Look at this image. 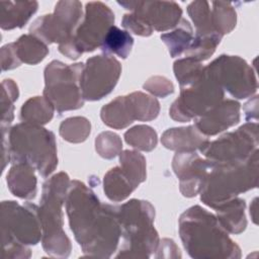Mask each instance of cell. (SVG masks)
Here are the masks:
<instances>
[{"mask_svg":"<svg viewBox=\"0 0 259 259\" xmlns=\"http://www.w3.org/2000/svg\"><path fill=\"white\" fill-rule=\"evenodd\" d=\"M18 88L16 83L11 79H6L2 82V96H1V128L2 131H9V125L13 120L14 101L18 98Z\"/></svg>","mask_w":259,"mask_h":259,"instance_id":"obj_35","label":"cell"},{"mask_svg":"<svg viewBox=\"0 0 259 259\" xmlns=\"http://www.w3.org/2000/svg\"><path fill=\"white\" fill-rule=\"evenodd\" d=\"M173 69L180 87L185 88L190 86L200 76L204 66L192 58L185 57L184 59L177 60L174 63Z\"/></svg>","mask_w":259,"mask_h":259,"instance_id":"obj_36","label":"cell"},{"mask_svg":"<svg viewBox=\"0 0 259 259\" xmlns=\"http://www.w3.org/2000/svg\"><path fill=\"white\" fill-rule=\"evenodd\" d=\"M121 73L119 62L110 55L94 56L84 65L80 87L85 100L95 101L108 95Z\"/></svg>","mask_w":259,"mask_h":259,"instance_id":"obj_14","label":"cell"},{"mask_svg":"<svg viewBox=\"0 0 259 259\" xmlns=\"http://www.w3.org/2000/svg\"><path fill=\"white\" fill-rule=\"evenodd\" d=\"M12 46L20 63L35 65L49 54L47 44L32 34L21 35L15 42H12Z\"/></svg>","mask_w":259,"mask_h":259,"instance_id":"obj_24","label":"cell"},{"mask_svg":"<svg viewBox=\"0 0 259 259\" xmlns=\"http://www.w3.org/2000/svg\"><path fill=\"white\" fill-rule=\"evenodd\" d=\"M119 163L120 167L131 176L138 186L146 180V159L141 153L124 150L119 154Z\"/></svg>","mask_w":259,"mask_h":259,"instance_id":"obj_34","label":"cell"},{"mask_svg":"<svg viewBox=\"0 0 259 259\" xmlns=\"http://www.w3.org/2000/svg\"><path fill=\"white\" fill-rule=\"evenodd\" d=\"M125 142L135 149L150 152L157 146V133L149 125H136L124 134Z\"/></svg>","mask_w":259,"mask_h":259,"instance_id":"obj_32","label":"cell"},{"mask_svg":"<svg viewBox=\"0 0 259 259\" xmlns=\"http://www.w3.org/2000/svg\"><path fill=\"white\" fill-rule=\"evenodd\" d=\"M82 19V3L79 1H59L52 14L36 18L30 28V34L44 42H58L59 46L70 41Z\"/></svg>","mask_w":259,"mask_h":259,"instance_id":"obj_11","label":"cell"},{"mask_svg":"<svg viewBox=\"0 0 259 259\" xmlns=\"http://www.w3.org/2000/svg\"><path fill=\"white\" fill-rule=\"evenodd\" d=\"M117 3L139 15L157 31L173 28L182 16L181 7L174 1H118Z\"/></svg>","mask_w":259,"mask_h":259,"instance_id":"obj_16","label":"cell"},{"mask_svg":"<svg viewBox=\"0 0 259 259\" xmlns=\"http://www.w3.org/2000/svg\"><path fill=\"white\" fill-rule=\"evenodd\" d=\"M161 142L169 150L176 152H195L196 150H200L208 140L195 125H188L165 131L162 135Z\"/></svg>","mask_w":259,"mask_h":259,"instance_id":"obj_18","label":"cell"},{"mask_svg":"<svg viewBox=\"0 0 259 259\" xmlns=\"http://www.w3.org/2000/svg\"><path fill=\"white\" fill-rule=\"evenodd\" d=\"M211 162L202 159L195 152H177L173 158L172 168L179 179V188L186 197L200 193L209 173Z\"/></svg>","mask_w":259,"mask_h":259,"instance_id":"obj_15","label":"cell"},{"mask_svg":"<svg viewBox=\"0 0 259 259\" xmlns=\"http://www.w3.org/2000/svg\"><path fill=\"white\" fill-rule=\"evenodd\" d=\"M71 185L68 174L60 172L44 183L40 204L37 208L41 223L44 250L53 257L66 258L71 253V242L63 226L62 206Z\"/></svg>","mask_w":259,"mask_h":259,"instance_id":"obj_5","label":"cell"},{"mask_svg":"<svg viewBox=\"0 0 259 259\" xmlns=\"http://www.w3.org/2000/svg\"><path fill=\"white\" fill-rule=\"evenodd\" d=\"M34 168L26 162L13 163L7 173V185L11 193L19 198L32 199L36 195Z\"/></svg>","mask_w":259,"mask_h":259,"instance_id":"obj_19","label":"cell"},{"mask_svg":"<svg viewBox=\"0 0 259 259\" xmlns=\"http://www.w3.org/2000/svg\"><path fill=\"white\" fill-rule=\"evenodd\" d=\"M21 63L17 59L12 44H8L1 49V67L3 71L18 67Z\"/></svg>","mask_w":259,"mask_h":259,"instance_id":"obj_40","label":"cell"},{"mask_svg":"<svg viewBox=\"0 0 259 259\" xmlns=\"http://www.w3.org/2000/svg\"><path fill=\"white\" fill-rule=\"evenodd\" d=\"M134 45V38L126 30H121L115 25H112L102 44H101V51L105 55H116L121 59H125L133 48Z\"/></svg>","mask_w":259,"mask_h":259,"instance_id":"obj_27","label":"cell"},{"mask_svg":"<svg viewBox=\"0 0 259 259\" xmlns=\"http://www.w3.org/2000/svg\"><path fill=\"white\" fill-rule=\"evenodd\" d=\"M0 5V25L2 29L6 30L22 27L38 7L36 1H1Z\"/></svg>","mask_w":259,"mask_h":259,"instance_id":"obj_20","label":"cell"},{"mask_svg":"<svg viewBox=\"0 0 259 259\" xmlns=\"http://www.w3.org/2000/svg\"><path fill=\"white\" fill-rule=\"evenodd\" d=\"M83 68L82 63L66 65L60 61H53L46 67L44 96L59 113L83 106L85 99L80 87Z\"/></svg>","mask_w":259,"mask_h":259,"instance_id":"obj_8","label":"cell"},{"mask_svg":"<svg viewBox=\"0 0 259 259\" xmlns=\"http://www.w3.org/2000/svg\"><path fill=\"white\" fill-rule=\"evenodd\" d=\"M127 96L131 100L136 120L148 121L158 116L160 103L155 97L140 91L133 92Z\"/></svg>","mask_w":259,"mask_h":259,"instance_id":"obj_29","label":"cell"},{"mask_svg":"<svg viewBox=\"0 0 259 259\" xmlns=\"http://www.w3.org/2000/svg\"><path fill=\"white\" fill-rule=\"evenodd\" d=\"M240 103L233 99L220 104L195 119L194 125L206 137L218 135L240 121Z\"/></svg>","mask_w":259,"mask_h":259,"instance_id":"obj_17","label":"cell"},{"mask_svg":"<svg viewBox=\"0 0 259 259\" xmlns=\"http://www.w3.org/2000/svg\"><path fill=\"white\" fill-rule=\"evenodd\" d=\"M66 210L74 237L87 256L110 257L121 238L117 206L101 203L84 183L73 180Z\"/></svg>","mask_w":259,"mask_h":259,"instance_id":"obj_1","label":"cell"},{"mask_svg":"<svg viewBox=\"0 0 259 259\" xmlns=\"http://www.w3.org/2000/svg\"><path fill=\"white\" fill-rule=\"evenodd\" d=\"M2 169L7 162H26L42 177L58 165L55 135L38 124L22 122L2 132Z\"/></svg>","mask_w":259,"mask_h":259,"instance_id":"obj_3","label":"cell"},{"mask_svg":"<svg viewBox=\"0 0 259 259\" xmlns=\"http://www.w3.org/2000/svg\"><path fill=\"white\" fill-rule=\"evenodd\" d=\"M96 152L105 159H112L119 155L122 149V143L118 135L112 132H103L95 140Z\"/></svg>","mask_w":259,"mask_h":259,"instance_id":"obj_37","label":"cell"},{"mask_svg":"<svg viewBox=\"0 0 259 259\" xmlns=\"http://www.w3.org/2000/svg\"><path fill=\"white\" fill-rule=\"evenodd\" d=\"M207 67L212 71L222 88L235 98H247L257 91L255 71L238 56L222 55Z\"/></svg>","mask_w":259,"mask_h":259,"instance_id":"obj_13","label":"cell"},{"mask_svg":"<svg viewBox=\"0 0 259 259\" xmlns=\"http://www.w3.org/2000/svg\"><path fill=\"white\" fill-rule=\"evenodd\" d=\"M199 151L213 162L247 159L258 151V124L247 122L235 132L227 133L212 142L208 141Z\"/></svg>","mask_w":259,"mask_h":259,"instance_id":"obj_12","label":"cell"},{"mask_svg":"<svg viewBox=\"0 0 259 259\" xmlns=\"http://www.w3.org/2000/svg\"><path fill=\"white\" fill-rule=\"evenodd\" d=\"M54 110V106L45 96H35L23 103L20 110V118L23 122L41 125L53 118Z\"/></svg>","mask_w":259,"mask_h":259,"instance_id":"obj_25","label":"cell"},{"mask_svg":"<svg viewBox=\"0 0 259 259\" xmlns=\"http://www.w3.org/2000/svg\"><path fill=\"white\" fill-rule=\"evenodd\" d=\"M137 187L138 185L120 166L110 169L104 175L103 189L106 196L112 201L124 200Z\"/></svg>","mask_w":259,"mask_h":259,"instance_id":"obj_23","label":"cell"},{"mask_svg":"<svg viewBox=\"0 0 259 259\" xmlns=\"http://www.w3.org/2000/svg\"><path fill=\"white\" fill-rule=\"evenodd\" d=\"M245 207V200L237 196L218 206L215 217L228 233L241 234L247 227Z\"/></svg>","mask_w":259,"mask_h":259,"instance_id":"obj_21","label":"cell"},{"mask_svg":"<svg viewBox=\"0 0 259 259\" xmlns=\"http://www.w3.org/2000/svg\"><path fill=\"white\" fill-rule=\"evenodd\" d=\"M183 246L194 259L240 258V247L229 237L218 218L199 205L185 210L179 218Z\"/></svg>","mask_w":259,"mask_h":259,"instance_id":"obj_2","label":"cell"},{"mask_svg":"<svg viewBox=\"0 0 259 259\" xmlns=\"http://www.w3.org/2000/svg\"><path fill=\"white\" fill-rule=\"evenodd\" d=\"M211 162L200 191L201 201L215 209L221 204L258 186V151L244 160Z\"/></svg>","mask_w":259,"mask_h":259,"instance_id":"obj_4","label":"cell"},{"mask_svg":"<svg viewBox=\"0 0 259 259\" xmlns=\"http://www.w3.org/2000/svg\"><path fill=\"white\" fill-rule=\"evenodd\" d=\"M100 116L103 122L112 128L121 130L136 120L128 96H118L101 108Z\"/></svg>","mask_w":259,"mask_h":259,"instance_id":"obj_22","label":"cell"},{"mask_svg":"<svg viewBox=\"0 0 259 259\" xmlns=\"http://www.w3.org/2000/svg\"><path fill=\"white\" fill-rule=\"evenodd\" d=\"M161 39L167 46L171 57H178L183 53L185 54L192 42V27L186 19L181 18L173 31L161 34Z\"/></svg>","mask_w":259,"mask_h":259,"instance_id":"obj_26","label":"cell"},{"mask_svg":"<svg viewBox=\"0 0 259 259\" xmlns=\"http://www.w3.org/2000/svg\"><path fill=\"white\" fill-rule=\"evenodd\" d=\"M157 251H158V254L156 255L157 258L162 257L163 254H164L163 257H172V258L181 257L178 247L176 246L174 241L170 239H163L162 242L159 243Z\"/></svg>","mask_w":259,"mask_h":259,"instance_id":"obj_41","label":"cell"},{"mask_svg":"<svg viewBox=\"0 0 259 259\" xmlns=\"http://www.w3.org/2000/svg\"><path fill=\"white\" fill-rule=\"evenodd\" d=\"M121 24L124 28L134 32L137 35L149 36L153 32V28L134 12L124 14Z\"/></svg>","mask_w":259,"mask_h":259,"instance_id":"obj_39","label":"cell"},{"mask_svg":"<svg viewBox=\"0 0 259 259\" xmlns=\"http://www.w3.org/2000/svg\"><path fill=\"white\" fill-rule=\"evenodd\" d=\"M117 214L122 244L115 257H151L159 246V236L153 225L154 206L146 200L131 199L117 206Z\"/></svg>","mask_w":259,"mask_h":259,"instance_id":"obj_6","label":"cell"},{"mask_svg":"<svg viewBox=\"0 0 259 259\" xmlns=\"http://www.w3.org/2000/svg\"><path fill=\"white\" fill-rule=\"evenodd\" d=\"M211 6V20L215 31L222 35L231 32L237 22V13L232 3L213 1Z\"/></svg>","mask_w":259,"mask_h":259,"instance_id":"obj_28","label":"cell"},{"mask_svg":"<svg viewBox=\"0 0 259 259\" xmlns=\"http://www.w3.org/2000/svg\"><path fill=\"white\" fill-rule=\"evenodd\" d=\"M187 12L196 28V34L219 33L211 20V8L207 1H194L187 7ZM220 34V33H219ZM222 35V34H221Z\"/></svg>","mask_w":259,"mask_h":259,"instance_id":"obj_31","label":"cell"},{"mask_svg":"<svg viewBox=\"0 0 259 259\" xmlns=\"http://www.w3.org/2000/svg\"><path fill=\"white\" fill-rule=\"evenodd\" d=\"M223 35L219 33L209 34H196L193 36L192 42L185 56L192 58L198 62L207 60L215 51Z\"/></svg>","mask_w":259,"mask_h":259,"instance_id":"obj_30","label":"cell"},{"mask_svg":"<svg viewBox=\"0 0 259 259\" xmlns=\"http://www.w3.org/2000/svg\"><path fill=\"white\" fill-rule=\"evenodd\" d=\"M91 131L90 121L83 116H74L65 119L60 125L61 137L70 143H82Z\"/></svg>","mask_w":259,"mask_h":259,"instance_id":"obj_33","label":"cell"},{"mask_svg":"<svg viewBox=\"0 0 259 259\" xmlns=\"http://www.w3.org/2000/svg\"><path fill=\"white\" fill-rule=\"evenodd\" d=\"M224 95V89L217 77L206 66L190 86L181 88L179 97L169 109V114L177 121H189L220 104Z\"/></svg>","mask_w":259,"mask_h":259,"instance_id":"obj_7","label":"cell"},{"mask_svg":"<svg viewBox=\"0 0 259 259\" xmlns=\"http://www.w3.org/2000/svg\"><path fill=\"white\" fill-rule=\"evenodd\" d=\"M38 206L33 203L20 205L15 201L1 203V232L2 243H21L36 245L42 236L41 223L37 211Z\"/></svg>","mask_w":259,"mask_h":259,"instance_id":"obj_10","label":"cell"},{"mask_svg":"<svg viewBox=\"0 0 259 259\" xmlns=\"http://www.w3.org/2000/svg\"><path fill=\"white\" fill-rule=\"evenodd\" d=\"M143 87L145 90L158 97H166L174 91V86L172 82L162 76L151 77L146 81Z\"/></svg>","mask_w":259,"mask_h":259,"instance_id":"obj_38","label":"cell"},{"mask_svg":"<svg viewBox=\"0 0 259 259\" xmlns=\"http://www.w3.org/2000/svg\"><path fill=\"white\" fill-rule=\"evenodd\" d=\"M114 14L102 2L95 1L86 4L85 16L78 26L73 38L59 46V51L72 60L78 59L83 53L92 52L101 44L113 25Z\"/></svg>","mask_w":259,"mask_h":259,"instance_id":"obj_9","label":"cell"}]
</instances>
